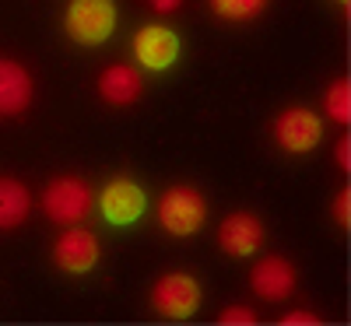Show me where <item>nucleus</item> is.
<instances>
[{
    "label": "nucleus",
    "instance_id": "2",
    "mask_svg": "<svg viewBox=\"0 0 351 326\" xmlns=\"http://www.w3.org/2000/svg\"><path fill=\"white\" fill-rule=\"evenodd\" d=\"M208 221V203L193 186H172L165 190L162 203H158V225L176 235V239H186V235H197Z\"/></svg>",
    "mask_w": 351,
    "mask_h": 326
},
{
    "label": "nucleus",
    "instance_id": "5",
    "mask_svg": "<svg viewBox=\"0 0 351 326\" xmlns=\"http://www.w3.org/2000/svg\"><path fill=\"white\" fill-rule=\"evenodd\" d=\"M274 140L288 155H306L324 140V120H319L313 109L291 105L274 120Z\"/></svg>",
    "mask_w": 351,
    "mask_h": 326
},
{
    "label": "nucleus",
    "instance_id": "19",
    "mask_svg": "<svg viewBox=\"0 0 351 326\" xmlns=\"http://www.w3.org/2000/svg\"><path fill=\"white\" fill-rule=\"evenodd\" d=\"M337 165H341V168H348V165H351V144H348V137L337 144Z\"/></svg>",
    "mask_w": 351,
    "mask_h": 326
},
{
    "label": "nucleus",
    "instance_id": "10",
    "mask_svg": "<svg viewBox=\"0 0 351 326\" xmlns=\"http://www.w3.org/2000/svg\"><path fill=\"white\" fill-rule=\"evenodd\" d=\"M32 74L18 60L0 56V116H21L32 105Z\"/></svg>",
    "mask_w": 351,
    "mask_h": 326
},
{
    "label": "nucleus",
    "instance_id": "9",
    "mask_svg": "<svg viewBox=\"0 0 351 326\" xmlns=\"http://www.w3.org/2000/svg\"><path fill=\"white\" fill-rule=\"evenodd\" d=\"M218 246L228 253V256H236V260H246L253 256L260 246H263V225L260 218L246 214V211H236V214H228L218 228Z\"/></svg>",
    "mask_w": 351,
    "mask_h": 326
},
{
    "label": "nucleus",
    "instance_id": "4",
    "mask_svg": "<svg viewBox=\"0 0 351 326\" xmlns=\"http://www.w3.org/2000/svg\"><path fill=\"white\" fill-rule=\"evenodd\" d=\"M92 190H88V183L74 179V175H60V179H53L43 193V207L46 214L56 221V225H77L88 218V211H92Z\"/></svg>",
    "mask_w": 351,
    "mask_h": 326
},
{
    "label": "nucleus",
    "instance_id": "1",
    "mask_svg": "<svg viewBox=\"0 0 351 326\" xmlns=\"http://www.w3.org/2000/svg\"><path fill=\"white\" fill-rule=\"evenodd\" d=\"M116 4L112 0H71L64 11V28L77 46H102L116 32Z\"/></svg>",
    "mask_w": 351,
    "mask_h": 326
},
{
    "label": "nucleus",
    "instance_id": "14",
    "mask_svg": "<svg viewBox=\"0 0 351 326\" xmlns=\"http://www.w3.org/2000/svg\"><path fill=\"white\" fill-rule=\"evenodd\" d=\"M324 112L330 116L334 123H348V120H351V88H348L344 77L334 81V84L327 88V95H324Z\"/></svg>",
    "mask_w": 351,
    "mask_h": 326
},
{
    "label": "nucleus",
    "instance_id": "18",
    "mask_svg": "<svg viewBox=\"0 0 351 326\" xmlns=\"http://www.w3.org/2000/svg\"><path fill=\"white\" fill-rule=\"evenodd\" d=\"M319 316L316 312H288L285 316V326H316Z\"/></svg>",
    "mask_w": 351,
    "mask_h": 326
},
{
    "label": "nucleus",
    "instance_id": "12",
    "mask_svg": "<svg viewBox=\"0 0 351 326\" xmlns=\"http://www.w3.org/2000/svg\"><path fill=\"white\" fill-rule=\"evenodd\" d=\"M99 95L109 105H130L141 99V74L127 64H112L99 77Z\"/></svg>",
    "mask_w": 351,
    "mask_h": 326
},
{
    "label": "nucleus",
    "instance_id": "16",
    "mask_svg": "<svg viewBox=\"0 0 351 326\" xmlns=\"http://www.w3.org/2000/svg\"><path fill=\"white\" fill-rule=\"evenodd\" d=\"M221 323H225V326H250V323H256V316H253V309H246V305H228V309L221 312Z\"/></svg>",
    "mask_w": 351,
    "mask_h": 326
},
{
    "label": "nucleus",
    "instance_id": "3",
    "mask_svg": "<svg viewBox=\"0 0 351 326\" xmlns=\"http://www.w3.org/2000/svg\"><path fill=\"white\" fill-rule=\"evenodd\" d=\"M200 284H197V277H190V274H183V271H172V274H165L158 284H155V291H152V305H155V312L162 316V319H190V316H197V309H200Z\"/></svg>",
    "mask_w": 351,
    "mask_h": 326
},
{
    "label": "nucleus",
    "instance_id": "6",
    "mask_svg": "<svg viewBox=\"0 0 351 326\" xmlns=\"http://www.w3.org/2000/svg\"><path fill=\"white\" fill-rule=\"evenodd\" d=\"M99 211H102V218L109 225L127 228V225L141 221V214L148 211V197H144V190L134 179L116 175V179H109L102 186V193H99Z\"/></svg>",
    "mask_w": 351,
    "mask_h": 326
},
{
    "label": "nucleus",
    "instance_id": "7",
    "mask_svg": "<svg viewBox=\"0 0 351 326\" xmlns=\"http://www.w3.org/2000/svg\"><path fill=\"white\" fill-rule=\"evenodd\" d=\"M180 53H183L180 36H176L172 28H165V25H144L141 32L134 36V60L144 71H152V74L169 71L176 60H180Z\"/></svg>",
    "mask_w": 351,
    "mask_h": 326
},
{
    "label": "nucleus",
    "instance_id": "17",
    "mask_svg": "<svg viewBox=\"0 0 351 326\" xmlns=\"http://www.w3.org/2000/svg\"><path fill=\"white\" fill-rule=\"evenodd\" d=\"M334 218H337L341 228H348V221H351V193L348 190H341L337 200H334Z\"/></svg>",
    "mask_w": 351,
    "mask_h": 326
},
{
    "label": "nucleus",
    "instance_id": "15",
    "mask_svg": "<svg viewBox=\"0 0 351 326\" xmlns=\"http://www.w3.org/2000/svg\"><path fill=\"white\" fill-rule=\"evenodd\" d=\"M263 8H267V0H211V11L225 21H250Z\"/></svg>",
    "mask_w": 351,
    "mask_h": 326
},
{
    "label": "nucleus",
    "instance_id": "20",
    "mask_svg": "<svg viewBox=\"0 0 351 326\" xmlns=\"http://www.w3.org/2000/svg\"><path fill=\"white\" fill-rule=\"evenodd\" d=\"M180 4H183V0H152V8H155V11H162V14L176 11V8H180Z\"/></svg>",
    "mask_w": 351,
    "mask_h": 326
},
{
    "label": "nucleus",
    "instance_id": "11",
    "mask_svg": "<svg viewBox=\"0 0 351 326\" xmlns=\"http://www.w3.org/2000/svg\"><path fill=\"white\" fill-rule=\"evenodd\" d=\"M250 281H253V291L260 294V299L281 302L295 291V266H291L288 260H281V256H267V260H260L253 266Z\"/></svg>",
    "mask_w": 351,
    "mask_h": 326
},
{
    "label": "nucleus",
    "instance_id": "8",
    "mask_svg": "<svg viewBox=\"0 0 351 326\" xmlns=\"http://www.w3.org/2000/svg\"><path fill=\"white\" fill-rule=\"evenodd\" d=\"M53 260L60 271L81 277V274H92L95 263H99V239L88 228H77L71 225L60 239L53 242Z\"/></svg>",
    "mask_w": 351,
    "mask_h": 326
},
{
    "label": "nucleus",
    "instance_id": "21",
    "mask_svg": "<svg viewBox=\"0 0 351 326\" xmlns=\"http://www.w3.org/2000/svg\"><path fill=\"white\" fill-rule=\"evenodd\" d=\"M337 4H348V0H337Z\"/></svg>",
    "mask_w": 351,
    "mask_h": 326
},
{
    "label": "nucleus",
    "instance_id": "13",
    "mask_svg": "<svg viewBox=\"0 0 351 326\" xmlns=\"http://www.w3.org/2000/svg\"><path fill=\"white\" fill-rule=\"evenodd\" d=\"M28 207H32V200H28V190L18 179H0V228L21 225Z\"/></svg>",
    "mask_w": 351,
    "mask_h": 326
}]
</instances>
